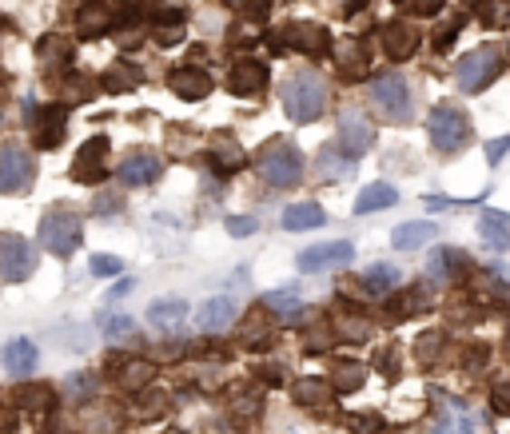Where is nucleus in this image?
Returning a JSON list of instances; mask_svg holds the SVG:
<instances>
[{"instance_id": "1", "label": "nucleus", "mask_w": 510, "mask_h": 434, "mask_svg": "<svg viewBox=\"0 0 510 434\" xmlns=\"http://www.w3.org/2000/svg\"><path fill=\"white\" fill-rule=\"evenodd\" d=\"M284 112L295 120V124H315L319 116L332 104V92H327V80L315 72V68H295L292 76L284 80Z\"/></svg>"}, {"instance_id": "2", "label": "nucleus", "mask_w": 510, "mask_h": 434, "mask_svg": "<svg viewBox=\"0 0 510 434\" xmlns=\"http://www.w3.org/2000/svg\"><path fill=\"white\" fill-rule=\"evenodd\" d=\"M303 151L295 148V140H287V136H275V140H267L264 148H259V156H255V171H259V179H264L272 191H287V188H295L299 179H303Z\"/></svg>"}, {"instance_id": "3", "label": "nucleus", "mask_w": 510, "mask_h": 434, "mask_svg": "<svg viewBox=\"0 0 510 434\" xmlns=\"http://www.w3.org/2000/svg\"><path fill=\"white\" fill-rule=\"evenodd\" d=\"M84 239V216L72 204H53L40 216V247L53 259H72Z\"/></svg>"}, {"instance_id": "4", "label": "nucleus", "mask_w": 510, "mask_h": 434, "mask_svg": "<svg viewBox=\"0 0 510 434\" xmlns=\"http://www.w3.org/2000/svg\"><path fill=\"white\" fill-rule=\"evenodd\" d=\"M427 136H431V148L438 156H455L475 140V124L455 100H438L427 112Z\"/></svg>"}, {"instance_id": "5", "label": "nucleus", "mask_w": 510, "mask_h": 434, "mask_svg": "<svg viewBox=\"0 0 510 434\" xmlns=\"http://www.w3.org/2000/svg\"><path fill=\"white\" fill-rule=\"evenodd\" d=\"M503 68H506V53L498 44H483V48H475V53H467L463 60H458V68H455V84H458V92H467V96H475V92H483V88H491L498 76H503Z\"/></svg>"}, {"instance_id": "6", "label": "nucleus", "mask_w": 510, "mask_h": 434, "mask_svg": "<svg viewBox=\"0 0 510 434\" xmlns=\"http://www.w3.org/2000/svg\"><path fill=\"white\" fill-rule=\"evenodd\" d=\"M367 96H371V104L379 108V116H383L387 124H407V120L415 116L411 84H407V80L399 76V72L375 76L371 84H367Z\"/></svg>"}, {"instance_id": "7", "label": "nucleus", "mask_w": 510, "mask_h": 434, "mask_svg": "<svg viewBox=\"0 0 510 434\" xmlns=\"http://www.w3.org/2000/svg\"><path fill=\"white\" fill-rule=\"evenodd\" d=\"M267 44L275 48V53H299V56H307V60H315V56H327L332 53V33H327L323 24H315V20H292V24H284L279 28V36L272 40L267 36Z\"/></svg>"}, {"instance_id": "8", "label": "nucleus", "mask_w": 510, "mask_h": 434, "mask_svg": "<svg viewBox=\"0 0 510 434\" xmlns=\"http://www.w3.org/2000/svg\"><path fill=\"white\" fill-rule=\"evenodd\" d=\"M36 271V247L16 231H0V284H28Z\"/></svg>"}, {"instance_id": "9", "label": "nucleus", "mask_w": 510, "mask_h": 434, "mask_svg": "<svg viewBox=\"0 0 510 434\" xmlns=\"http://www.w3.org/2000/svg\"><path fill=\"white\" fill-rule=\"evenodd\" d=\"M36 184V156L20 144L0 148V191L5 196H24Z\"/></svg>"}, {"instance_id": "10", "label": "nucleus", "mask_w": 510, "mask_h": 434, "mask_svg": "<svg viewBox=\"0 0 510 434\" xmlns=\"http://www.w3.org/2000/svg\"><path fill=\"white\" fill-rule=\"evenodd\" d=\"M108 136H92V140H84L76 151V159H72V179L76 184H84V188H100L108 179V171H112V159H108Z\"/></svg>"}, {"instance_id": "11", "label": "nucleus", "mask_w": 510, "mask_h": 434, "mask_svg": "<svg viewBox=\"0 0 510 434\" xmlns=\"http://www.w3.org/2000/svg\"><path fill=\"white\" fill-rule=\"evenodd\" d=\"M68 112H72L68 104H44L40 112L28 116V132H33V148H40V151L56 148L60 140L68 136Z\"/></svg>"}, {"instance_id": "12", "label": "nucleus", "mask_w": 510, "mask_h": 434, "mask_svg": "<svg viewBox=\"0 0 510 434\" xmlns=\"http://www.w3.org/2000/svg\"><path fill=\"white\" fill-rule=\"evenodd\" d=\"M108 371H112L116 387L128 391V395L148 391V387H152V379H156V362L148 355H112V359H108Z\"/></svg>"}, {"instance_id": "13", "label": "nucleus", "mask_w": 510, "mask_h": 434, "mask_svg": "<svg viewBox=\"0 0 510 434\" xmlns=\"http://www.w3.org/2000/svg\"><path fill=\"white\" fill-rule=\"evenodd\" d=\"M332 64L343 80H363L371 68V44L363 36H339L332 44Z\"/></svg>"}, {"instance_id": "14", "label": "nucleus", "mask_w": 510, "mask_h": 434, "mask_svg": "<svg viewBox=\"0 0 510 434\" xmlns=\"http://www.w3.org/2000/svg\"><path fill=\"white\" fill-rule=\"evenodd\" d=\"M36 60H40V72L44 80L60 84L68 72H72V40L60 36V33H48L36 40Z\"/></svg>"}, {"instance_id": "15", "label": "nucleus", "mask_w": 510, "mask_h": 434, "mask_svg": "<svg viewBox=\"0 0 510 434\" xmlns=\"http://www.w3.org/2000/svg\"><path fill=\"white\" fill-rule=\"evenodd\" d=\"M267 80H272V72H267L264 60L255 56H239L232 68H227V88H232L236 96L244 100H259L267 92Z\"/></svg>"}, {"instance_id": "16", "label": "nucleus", "mask_w": 510, "mask_h": 434, "mask_svg": "<svg viewBox=\"0 0 510 434\" xmlns=\"http://www.w3.org/2000/svg\"><path fill=\"white\" fill-rule=\"evenodd\" d=\"M339 151L343 156H351V159H359V156H367V151L375 148V124L367 120L363 112H343L339 116Z\"/></svg>"}, {"instance_id": "17", "label": "nucleus", "mask_w": 510, "mask_h": 434, "mask_svg": "<svg viewBox=\"0 0 510 434\" xmlns=\"http://www.w3.org/2000/svg\"><path fill=\"white\" fill-rule=\"evenodd\" d=\"M204 151H207V156H204L207 168H212L219 179L236 176V171L247 164L244 148H239V140H236L232 132H212V136H207V148H204Z\"/></svg>"}, {"instance_id": "18", "label": "nucleus", "mask_w": 510, "mask_h": 434, "mask_svg": "<svg viewBox=\"0 0 510 434\" xmlns=\"http://www.w3.org/2000/svg\"><path fill=\"white\" fill-rule=\"evenodd\" d=\"M355 259V244L347 239H335V244H319V247H307L303 256L295 259V267L303 275H315V271H332V267H347Z\"/></svg>"}, {"instance_id": "19", "label": "nucleus", "mask_w": 510, "mask_h": 434, "mask_svg": "<svg viewBox=\"0 0 510 434\" xmlns=\"http://www.w3.org/2000/svg\"><path fill=\"white\" fill-rule=\"evenodd\" d=\"M159 171H164V159H159L156 151H148V148L128 151V156L116 164V176L124 179L128 188H148V184H156Z\"/></svg>"}, {"instance_id": "20", "label": "nucleus", "mask_w": 510, "mask_h": 434, "mask_svg": "<svg viewBox=\"0 0 510 434\" xmlns=\"http://www.w3.org/2000/svg\"><path fill=\"white\" fill-rule=\"evenodd\" d=\"M327 323H332L335 339L347 342V347H359V342L371 339V319H367V311L355 307V303H339L335 315L327 319Z\"/></svg>"}, {"instance_id": "21", "label": "nucleus", "mask_w": 510, "mask_h": 434, "mask_svg": "<svg viewBox=\"0 0 510 434\" xmlns=\"http://www.w3.org/2000/svg\"><path fill=\"white\" fill-rule=\"evenodd\" d=\"M168 88H172V96L179 100H188V104H196V100H204V96H212V72L207 68H199V64H179L168 72Z\"/></svg>"}, {"instance_id": "22", "label": "nucleus", "mask_w": 510, "mask_h": 434, "mask_svg": "<svg viewBox=\"0 0 510 434\" xmlns=\"http://www.w3.org/2000/svg\"><path fill=\"white\" fill-rule=\"evenodd\" d=\"M379 44H383L387 60H411L419 53V44H423V36H419V28L407 24V20H391V24H383V33H379Z\"/></svg>"}, {"instance_id": "23", "label": "nucleus", "mask_w": 510, "mask_h": 434, "mask_svg": "<svg viewBox=\"0 0 510 434\" xmlns=\"http://www.w3.org/2000/svg\"><path fill=\"white\" fill-rule=\"evenodd\" d=\"M112 20H116V13L108 8V0H84V5L76 8V36L96 40V36L112 33Z\"/></svg>"}, {"instance_id": "24", "label": "nucleus", "mask_w": 510, "mask_h": 434, "mask_svg": "<svg viewBox=\"0 0 510 434\" xmlns=\"http://www.w3.org/2000/svg\"><path fill=\"white\" fill-rule=\"evenodd\" d=\"M435 307V287L431 284H403L399 299L391 303V319H415V315H431Z\"/></svg>"}, {"instance_id": "25", "label": "nucleus", "mask_w": 510, "mask_h": 434, "mask_svg": "<svg viewBox=\"0 0 510 434\" xmlns=\"http://www.w3.org/2000/svg\"><path fill=\"white\" fill-rule=\"evenodd\" d=\"M140 80H144V68L132 64V60H112V64L104 68V76H100V92H112V96H128L140 88Z\"/></svg>"}, {"instance_id": "26", "label": "nucleus", "mask_w": 510, "mask_h": 434, "mask_svg": "<svg viewBox=\"0 0 510 434\" xmlns=\"http://www.w3.org/2000/svg\"><path fill=\"white\" fill-rule=\"evenodd\" d=\"M467 267H471V259H467L458 247H435L431 259H427V275H431V284H455V279H463Z\"/></svg>"}, {"instance_id": "27", "label": "nucleus", "mask_w": 510, "mask_h": 434, "mask_svg": "<svg viewBox=\"0 0 510 434\" xmlns=\"http://www.w3.org/2000/svg\"><path fill=\"white\" fill-rule=\"evenodd\" d=\"M13 399H16L20 410H28V415H53V410H56V391L48 387V382L20 379V387L13 391Z\"/></svg>"}, {"instance_id": "28", "label": "nucleus", "mask_w": 510, "mask_h": 434, "mask_svg": "<svg viewBox=\"0 0 510 434\" xmlns=\"http://www.w3.org/2000/svg\"><path fill=\"white\" fill-rule=\"evenodd\" d=\"M267 307H255L247 311L244 327H239V342H244L247 351H267L275 342V327H272V315H264Z\"/></svg>"}, {"instance_id": "29", "label": "nucleus", "mask_w": 510, "mask_h": 434, "mask_svg": "<svg viewBox=\"0 0 510 434\" xmlns=\"http://www.w3.org/2000/svg\"><path fill=\"white\" fill-rule=\"evenodd\" d=\"M292 399L299 402V407H307V410H319V407H327V402L335 399V382L323 379V375H303L292 387Z\"/></svg>"}, {"instance_id": "30", "label": "nucleus", "mask_w": 510, "mask_h": 434, "mask_svg": "<svg viewBox=\"0 0 510 434\" xmlns=\"http://www.w3.org/2000/svg\"><path fill=\"white\" fill-rule=\"evenodd\" d=\"M196 323H199V331H204V335H219V331H227L236 323V303L227 299V295L207 299L204 307H199Z\"/></svg>"}, {"instance_id": "31", "label": "nucleus", "mask_w": 510, "mask_h": 434, "mask_svg": "<svg viewBox=\"0 0 510 434\" xmlns=\"http://www.w3.org/2000/svg\"><path fill=\"white\" fill-rule=\"evenodd\" d=\"M36 367H40V351H36L33 339H13L5 347V371L13 379H28Z\"/></svg>"}, {"instance_id": "32", "label": "nucleus", "mask_w": 510, "mask_h": 434, "mask_svg": "<svg viewBox=\"0 0 510 434\" xmlns=\"http://www.w3.org/2000/svg\"><path fill=\"white\" fill-rule=\"evenodd\" d=\"M184 319H188V303H184V299L164 295V299H152V303H148V323H152L156 331H176Z\"/></svg>"}, {"instance_id": "33", "label": "nucleus", "mask_w": 510, "mask_h": 434, "mask_svg": "<svg viewBox=\"0 0 510 434\" xmlns=\"http://www.w3.org/2000/svg\"><path fill=\"white\" fill-rule=\"evenodd\" d=\"M327 224V211L315 199H303V204H292L284 211V231H312Z\"/></svg>"}, {"instance_id": "34", "label": "nucleus", "mask_w": 510, "mask_h": 434, "mask_svg": "<svg viewBox=\"0 0 510 434\" xmlns=\"http://www.w3.org/2000/svg\"><path fill=\"white\" fill-rule=\"evenodd\" d=\"M332 382H335V391H343V395H351V391H359L367 382V362L363 359H347V355H339L332 362Z\"/></svg>"}, {"instance_id": "35", "label": "nucleus", "mask_w": 510, "mask_h": 434, "mask_svg": "<svg viewBox=\"0 0 510 434\" xmlns=\"http://www.w3.org/2000/svg\"><path fill=\"white\" fill-rule=\"evenodd\" d=\"M188 36V20L184 13H164V16H152V40L159 48H176L184 44Z\"/></svg>"}, {"instance_id": "36", "label": "nucleus", "mask_w": 510, "mask_h": 434, "mask_svg": "<svg viewBox=\"0 0 510 434\" xmlns=\"http://www.w3.org/2000/svg\"><path fill=\"white\" fill-rule=\"evenodd\" d=\"M395 204H399V188H391V184H371V188L359 191V199H355V216L387 211V207H395Z\"/></svg>"}, {"instance_id": "37", "label": "nucleus", "mask_w": 510, "mask_h": 434, "mask_svg": "<svg viewBox=\"0 0 510 434\" xmlns=\"http://www.w3.org/2000/svg\"><path fill=\"white\" fill-rule=\"evenodd\" d=\"M264 307L279 315L284 323H299L303 319V295H299V287H284V291H272V295L264 299Z\"/></svg>"}, {"instance_id": "38", "label": "nucleus", "mask_w": 510, "mask_h": 434, "mask_svg": "<svg viewBox=\"0 0 510 434\" xmlns=\"http://www.w3.org/2000/svg\"><path fill=\"white\" fill-rule=\"evenodd\" d=\"M144 13L140 8H128V13H116V20H112V36H116V44L120 48H132V44H140L144 40Z\"/></svg>"}, {"instance_id": "39", "label": "nucleus", "mask_w": 510, "mask_h": 434, "mask_svg": "<svg viewBox=\"0 0 510 434\" xmlns=\"http://www.w3.org/2000/svg\"><path fill=\"white\" fill-rule=\"evenodd\" d=\"M435 224L431 219H415V224H403V227H395V247L399 251H415V247H423V244H431L435 239Z\"/></svg>"}, {"instance_id": "40", "label": "nucleus", "mask_w": 510, "mask_h": 434, "mask_svg": "<svg viewBox=\"0 0 510 434\" xmlns=\"http://www.w3.org/2000/svg\"><path fill=\"white\" fill-rule=\"evenodd\" d=\"M506 219L503 211H486L483 219H478V236H483V244L486 247H495V251H506L510 247V227H506Z\"/></svg>"}, {"instance_id": "41", "label": "nucleus", "mask_w": 510, "mask_h": 434, "mask_svg": "<svg viewBox=\"0 0 510 434\" xmlns=\"http://www.w3.org/2000/svg\"><path fill=\"white\" fill-rule=\"evenodd\" d=\"M363 284L371 295H391V291L403 287V275H399V267H391V264H371L363 271Z\"/></svg>"}, {"instance_id": "42", "label": "nucleus", "mask_w": 510, "mask_h": 434, "mask_svg": "<svg viewBox=\"0 0 510 434\" xmlns=\"http://www.w3.org/2000/svg\"><path fill=\"white\" fill-rule=\"evenodd\" d=\"M168 407H172V395L168 391H156V387H148V391H140L136 395V419H159V415H168Z\"/></svg>"}, {"instance_id": "43", "label": "nucleus", "mask_w": 510, "mask_h": 434, "mask_svg": "<svg viewBox=\"0 0 510 434\" xmlns=\"http://www.w3.org/2000/svg\"><path fill=\"white\" fill-rule=\"evenodd\" d=\"M443 351H447V335H443V331H427V335H419V342H415L419 367H435V362L443 359Z\"/></svg>"}, {"instance_id": "44", "label": "nucleus", "mask_w": 510, "mask_h": 434, "mask_svg": "<svg viewBox=\"0 0 510 434\" xmlns=\"http://www.w3.org/2000/svg\"><path fill=\"white\" fill-rule=\"evenodd\" d=\"M475 16H478V24L483 28H503L510 20V0H478Z\"/></svg>"}, {"instance_id": "45", "label": "nucleus", "mask_w": 510, "mask_h": 434, "mask_svg": "<svg viewBox=\"0 0 510 434\" xmlns=\"http://www.w3.org/2000/svg\"><path fill=\"white\" fill-rule=\"evenodd\" d=\"M60 88L68 92V100H64L68 108H72V104H88V100L96 96V84H92V80H88V76H76V72H68L64 80H60Z\"/></svg>"}, {"instance_id": "46", "label": "nucleus", "mask_w": 510, "mask_h": 434, "mask_svg": "<svg viewBox=\"0 0 510 434\" xmlns=\"http://www.w3.org/2000/svg\"><path fill=\"white\" fill-rule=\"evenodd\" d=\"M92 216H124V196L112 191V188H100L96 204H92Z\"/></svg>"}, {"instance_id": "47", "label": "nucleus", "mask_w": 510, "mask_h": 434, "mask_svg": "<svg viewBox=\"0 0 510 434\" xmlns=\"http://www.w3.org/2000/svg\"><path fill=\"white\" fill-rule=\"evenodd\" d=\"M399 367H403V355H399V342H387V347L375 351V371H383L387 379L399 375Z\"/></svg>"}, {"instance_id": "48", "label": "nucleus", "mask_w": 510, "mask_h": 434, "mask_svg": "<svg viewBox=\"0 0 510 434\" xmlns=\"http://www.w3.org/2000/svg\"><path fill=\"white\" fill-rule=\"evenodd\" d=\"M100 331H104L108 339H128V335H136V323L128 315H104L100 319Z\"/></svg>"}, {"instance_id": "49", "label": "nucleus", "mask_w": 510, "mask_h": 434, "mask_svg": "<svg viewBox=\"0 0 510 434\" xmlns=\"http://www.w3.org/2000/svg\"><path fill=\"white\" fill-rule=\"evenodd\" d=\"M458 28H463V13L458 16H451V20H443V24H438V33H435V53H447V48L455 44V36H458Z\"/></svg>"}, {"instance_id": "50", "label": "nucleus", "mask_w": 510, "mask_h": 434, "mask_svg": "<svg viewBox=\"0 0 510 434\" xmlns=\"http://www.w3.org/2000/svg\"><path fill=\"white\" fill-rule=\"evenodd\" d=\"M188 347L192 342H156L152 351H148V359L152 362H168V359H184L188 355Z\"/></svg>"}, {"instance_id": "51", "label": "nucleus", "mask_w": 510, "mask_h": 434, "mask_svg": "<svg viewBox=\"0 0 510 434\" xmlns=\"http://www.w3.org/2000/svg\"><path fill=\"white\" fill-rule=\"evenodd\" d=\"M491 402H495L498 415H510V375L491 382Z\"/></svg>"}, {"instance_id": "52", "label": "nucleus", "mask_w": 510, "mask_h": 434, "mask_svg": "<svg viewBox=\"0 0 510 434\" xmlns=\"http://www.w3.org/2000/svg\"><path fill=\"white\" fill-rule=\"evenodd\" d=\"M68 395L72 399H92L96 395V382H92V375H68Z\"/></svg>"}, {"instance_id": "53", "label": "nucleus", "mask_w": 510, "mask_h": 434, "mask_svg": "<svg viewBox=\"0 0 510 434\" xmlns=\"http://www.w3.org/2000/svg\"><path fill=\"white\" fill-rule=\"evenodd\" d=\"M227 236H236V239H244V236H255V231H259V224H255V219L252 216H227Z\"/></svg>"}, {"instance_id": "54", "label": "nucleus", "mask_w": 510, "mask_h": 434, "mask_svg": "<svg viewBox=\"0 0 510 434\" xmlns=\"http://www.w3.org/2000/svg\"><path fill=\"white\" fill-rule=\"evenodd\" d=\"M92 275H120V271H124V264H120L116 256H92Z\"/></svg>"}, {"instance_id": "55", "label": "nucleus", "mask_w": 510, "mask_h": 434, "mask_svg": "<svg viewBox=\"0 0 510 434\" xmlns=\"http://www.w3.org/2000/svg\"><path fill=\"white\" fill-rule=\"evenodd\" d=\"M403 8L411 16H435L438 8H443V0H403Z\"/></svg>"}, {"instance_id": "56", "label": "nucleus", "mask_w": 510, "mask_h": 434, "mask_svg": "<svg viewBox=\"0 0 510 434\" xmlns=\"http://www.w3.org/2000/svg\"><path fill=\"white\" fill-rule=\"evenodd\" d=\"M351 427H355V434H383V419L379 415H355Z\"/></svg>"}, {"instance_id": "57", "label": "nucleus", "mask_w": 510, "mask_h": 434, "mask_svg": "<svg viewBox=\"0 0 510 434\" xmlns=\"http://www.w3.org/2000/svg\"><path fill=\"white\" fill-rule=\"evenodd\" d=\"M232 5L239 8V13H244V16H267V8H272V0H232Z\"/></svg>"}, {"instance_id": "58", "label": "nucleus", "mask_w": 510, "mask_h": 434, "mask_svg": "<svg viewBox=\"0 0 510 434\" xmlns=\"http://www.w3.org/2000/svg\"><path fill=\"white\" fill-rule=\"evenodd\" d=\"M284 375H287V371L279 367V362H267V367H259V382H264V387H284Z\"/></svg>"}, {"instance_id": "59", "label": "nucleus", "mask_w": 510, "mask_h": 434, "mask_svg": "<svg viewBox=\"0 0 510 434\" xmlns=\"http://www.w3.org/2000/svg\"><path fill=\"white\" fill-rule=\"evenodd\" d=\"M168 144H172V151H179V159H184L188 144H196V132H184V128H172V132H168Z\"/></svg>"}, {"instance_id": "60", "label": "nucleus", "mask_w": 510, "mask_h": 434, "mask_svg": "<svg viewBox=\"0 0 510 434\" xmlns=\"http://www.w3.org/2000/svg\"><path fill=\"white\" fill-rule=\"evenodd\" d=\"M506 151H510V136H503V140H498V144H491V148H486V159H491V164H503V156H506Z\"/></svg>"}, {"instance_id": "61", "label": "nucleus", "mask_w": 510, "mask_h": 434, "mask_svg": "<svg viewBox=\"0 0 510 434\" xmlns=\"http://www.w3.org/2000/svg\"><path fill=\"white\" fill-rule=\"evenodd\" d=\"M136 287V279H120V284L112 287V291H108V299H120V295H128V291H132Z\"/></svg>"}, {"instance_id": "62", "label": "nucleus", "mask_w": 510, "mask_h": 434, "mask_svg": "<svg viewBox=\"0 0 510 434\" xmlns=\"http://www.w3.org/2000/svg\"><path fill=\"white\" fill-rule=\"evenodd\" d=\"M503 351H506V359H510V323H506V335H503Z\"/></svg>"}, {"instance_id": "63", "label": "nucleus", "mask_w": 510, "mask_h": 434, "mask_svg": "<svg viewBox=\"0 0 510 434\" xmlns=\"http://www.w3.org/2000/svg\"><path fill=\"white\" fill-rule=\"evenodd\" d=\"M0 92H5V80H0Z\"/></svg>"}]
</instances>
